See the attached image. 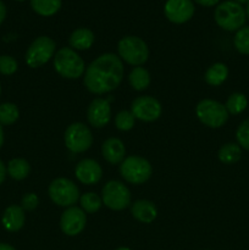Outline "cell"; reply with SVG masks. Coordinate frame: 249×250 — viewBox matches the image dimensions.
<instances>
[{"label": "cell", "mask_w": 249, "mask_h": 250, "mask_svg": "<svg viewBox=\"0 0 249 250\" xmlns=\"http://www.w3.org/2000/svg\"><path fill=\"white\" fill-rule=\"evenodd\" d=\"M39 204V198L36 193H27L23 195L21 202V207L24 211H33L37 209Z\"/></svg>", "instance_id": "1f68e13d"}, {"label": "cell", "mask_w": 249, "mask_h": 250, "mask_svg": "<svg viewBox=\"0 0 249 250\" xmlns=\"http://www.w3.org/2000/svg\"><path fill=\"white\" fill-rule=\"evenodd\" d=\"M102 154L103 158L109 164H112V165L121 164L126 155V148H124V142L115 137L106 139L102 146Z\"/></svg>", "instance_id": "2e32d148"}, {"label": "cell", "mask_w": 249, "mask_h": 250, "mask_svg": "<svg viewBox=\"0 0 249 250\" xmlns=\"http://www.w3.org/2000/svg\"><path fill=\"white\" fill-rule=\"evenodd\" d=\"M131 214L137 221L142 224H150L158 216V209L150 200L141 199L132 204Z\"/></svg>", "instance_id": "ac0fdd59"}, {"label": "cell", "mask_w": 249, "mask_h": 250, "mask_svg": "<svg viewBox=\"0 0 249 250\" xmlns=\"http://www.w3.org/2000/svg\"><path fill=\"white\" fill-rule=\"evenodd\" d=\"M215 22L225 31H238L244 27L247 20L246 9L233 0H227L216 6L214 12Z\"/></svg>", "instance_id": "7a4b0ae2"}, {"label": "cell", "mask_w": 249, "mask_h": 250, "mask_svg": "<svg viewBox=\"0 0 249 250\" xmlns=\"http://www.w3.org/2000/svg\"><path fill=\"white\" fill-rule=\"evenodd\" d=\"M56 44L50 37L42 36L32 42L26 51V63L32 68L45 65L51 58H54Z\"/></svg>", "instance_id": "ba28073f"}, {"label": "cell", "mask_w": 249, "mask_h": 250, "mask_svg": "<svg viewBox=\"0 0 249 250\" xmlns=\"http://www.w3.org/2000/svg\"><path fill=\"white\" fill-rule=\"evenodd\" d=\"M15 1H24V0H15Z\"/></svg>", "instance_id": "60d3db41"}, {"label": "cell", "mask_w": 249, "mask_h": 250, "mask_svg": "<svg viewBox=\"0 0 249 250\" xmlns=\"http://www.w3.org/2000/svg\"><path fill=\"white\" fill-rule=\"evenodd\" d=\"M6 175H7L6 166H5V164L2 163L1 160H0V185H1V183L5 181V178H6Z\"/></svg>", "instance_id": "836d02e7"}, {"label": "cell", "mask_w": 249, "mask_h": 250, "mask_svg": "<svg viewBox=\"0 0 249 250\" xmlns=\"http://www.w3.org/2000/svg\"><path fill=\"white\" fill-rule=\"evenodd\" d=\"M0 95H1V85H0Z\"/></svg>", "instance_id": "b9f144b4"}, {"label": "cell", "mask_w": 249, "mask_h": 250, "mask_svg": "<svg viewBox=\"0 0 249 250\" xmlns=\"http://www.w3.org/2000/svg\"><path fill=\"white\" fill-rule=\"evenodd\" d=\"M19 107L12 103H4L0 105V124L1 126H10L19 120Z\"/></svg>", "instance_id": "484cf974"}, {"label": "cell", "mask_w": 249, "mask_h": 250, "mask_svg": "<svg viewBox=\"0 0 249 250\" xmlns=\"http://www.w3.org/2000/svg\"><path fill=\"white\" fill-rule=\"evenodd\" d=\"M116 250H131V249L126 248V247H121V248H117Z\"/></svg>", "instance_id": "ab89813d"}, {"label": "cell", "mask_w": 249, "mask_h": 250, "mask_svg": "<svg viewBox=\"0 0 249 250\" xmlns=\"http://www.w3.org/2000/svg\"><path fill=\"white\" fill-rule=\"evenodd\" d=\"M131 112L133 114L134 119L144 122H153L161 116L163 107H161L160 102L154 97L143 95V97L136 98L132 102Z\"/></svg>", "instance_id": "8fae6325"}, {"label": "cell", "mask_w": 249, "mask_h": 250, "mask_svg": "<svg viewBox=\"0 0 249 250\" xmlns=\"http://www.w3.org/2000/svg\"><path fill=\"white\" fill-rule=\"evenodd\" d=\"M124 78V63L111 53L98 56L87 67L83 77L85 88L93 94H105L116 89Z\"/></svg>", "instance_id": "6da1fadb"}, {"label": "cell", "mask_w": 249, "mask_h": 250, "mask_svg": "<svg viewBox=\"0 0 249 250\" xmlns=\"http://www.w3.org/2000/svg\"><path fill=\"white\" fill-rule=\"evenodd\" d=\"M103 204L115 211H121L131 204V192L120 181H109L102 190Z\"/></svg>", "instance_id": "9c48e42d"}, {"label": "cell", "mask_w": 249, "mask_h": 250, "mask_svg": "<svg viewBox=\"0 0 249 250\" xmlns=\"http://www.w3.org/2000/svg\"><path fill=\"white\" fill-rule=\"evenodd\" d=\"M197 4L202 5V6H207V7H210V6H214V5L219 4L220 0H194Z\"/></svg>", "instance_id": "d6a6232c"}, {"label": "cell", "mask_w": 249, "mask_h": 250, "mask_svg": "<svg viewBox=\"0 0 249 250\" xmlns=\"http://www.w3.org/2000/svg\"><path fill=\"white\" fill-rule=\"evenodd\" d=\"M0 250H16V249L7 243H0Z\"/></svg>", "instance_id": "d590c367"}, {"label": "cell", "mask_w": 249, "mask_h": 250, "mask_svg": "<svg viewBox=\"0 0 249 250\" xmlns=\"http://www.w3.org/2000/svg\"><path fill=\"white\" fill-rule=\"evenodd\" d=\"M195 114L199 121L210 128H220L228 120L225 105L212 99H203L198 103L195 107Z\"/></svg>", "instance_id": "8992f818"}, {"label": "cell", "mask_w": 249, "mask_h": 250, "mask_svg": "<svg viewBox=\"0 0 249 250\" xmlns=\"http://www.w3.org/2000/svg\"><path fill=\"white\" fill-rule=\"evenodd\" d=\"M233 1H236V2H238V4H244V2H248L249 0H233Z\"/></svg>", "instance_id": "74e56055"}, {"label": "cell", "mask_w": 249, "mask_h": 250, "mask_svg": "<svg viewBox=\"0 0 249 250\" xmlns=\"http://www.w3.org/2000/svg\"><path fill=\"white\" fill-rule=\"evenodd\" d=\"M7 175L16 181H22L31 172V166L28 161L22 158H15L7 164Z\"/></svg>", "instance_id": "44dd1931"}, {"label": "cell", "mask_w": 249, "mask_h": 250, "mask_svg": "<svg viewBox=\"0 0 249 250\" xmlns=\"http://www.w3.org/2000/svg\"><path fill=\"white\" fill-rule=\"evenodd\" d=\"M233 45L238 53L249 55V26L242 27L236 32L233 38Z\"/></svg>", "instance_id": "83f0119b"}, {"label": "cell", "mask_w": 249, "mask_h": 250, "mask_svg": "<svg viewBox=\"0 0 249 250\" xmlns=\"http://www.w3.org/2000/svg\"><path fill=\"white\" fill-rule=\"evenodd\" d=\"M248 106V99L243 93H232L226 100V107L227 112L229 115H239L244 111Z\"/></svg>", "instance_id": "d4e9b609"}, {"label": "cell", "mask_w": 249, "mask_h": 250, "mask_svg": "<svg viewBox=\"0 0 249 250\" xmlns=\"http://www.w3.org/2000/svg\"><path fill=\"white\" fill-rule=\"evenodd\" d=\"M228 77V67L222 62H216L205 71V82L212 87H219Z\"/></svg>", "instance_id": "ffe728a7"}, {"label": "cell", "mask_w": 249, "mask_h": 250, "mask_svg": "<svg viewBox=\"0 0 249 250\" xmlns=\"http://www.w3.org/2000/svg\"><path fill=\"white\" fill-rule=\"evenodd\" d=\"M26 221V215L22 207L10 205L5 209L1 217V224L4 229L9 232H17L23 227Z\"/></svg>", "instance_id": "e0dca14e"}, {"label": "cell", "mask_w": 249, "mask_h": 250, "mask_svg": "<svg viewBox=\"0 0 249 250\" xmlns=\"http://www.w3.org/2000/svg\"><path fill=\"white\" fill-rule=\"evenodd\" d=\"M246 12H247V17L249 19V1L247 2V9H246Z\"/></svg>", "instance_id": "f35d334b"}, {"label": "cell", "mask_w": 249, "mask_h": 250, "mask_svg": "<svg viewBox=\"0 0 249 250\" xmlns=\"http://www.w3.org/2000/svg\"><path fill=\"white\" fill-rule=\"evenodd\" d=\"M75 175L81 183L87 186L95 185L102 180V166L93 159H83L76 165Z\"/></svg>", "instance_id": "9a60e30c"}, {"label": "cell", "mask_w": 249, "mask_h": 250, "mask_svg": "<svg viewBox=\"0 0 249 250\" xmlns=\"http://www.w3.org/2000/svg\"><path fill=\"white\" fill-rule=\"evenodd\" d=\"M94 39V33L90 29L81 27L71 33L68 43H70L71 48L76 49V50H87L93 45Z\"/></svg>", "instance_id": "d6986e66"}, {"label": "cell", "mask_w": 249, "mask_h": 250, "mask_svg": "<svg viewBox=\"0 0 249 250\" xmlns=\"http://www.w3.org/2000/svg\"><path fill=\"white\" fill-rule=\"evenodd\" d=\"M2 144H4V129H2L1 124H0V149H1Z\"/></svg>", "instance_id": "8d00e7d4"}, {"label": "cell", "mask_w": 249, "mask_h": 250, "mask_svg": "<svg viewBox=\"0 0 249 250\" xmlns=\"http://www.w3.org/2000/svg\"><path fill=\"white\" fill-rule=\"evenodd\" d=\"M236 139L237 144L242 149L249 150V117L238 126L236 131Z\"/></svg>", "instance_id": "f546056e"}, {"label": "cell", "mask_w": 249, "mask_h": 250, "mask_svg": "<svg viewBox=\"0 0 249 250\" xmlns=\"http://www.w3.org/2000/svg\"><path fill=\"white\" fill-rule=\"evenodd\" d=\"M134 116L131 111H120L115 117V126L120 131H129L134 126Z\"/></svg>", "instance_id": "f1b7e54d"}, {"label": "cell", "mask_w": 249, "mask_h": 250, "mask_svg": "<svg viewBox=\"0 0 249 250\" xmlns=\"http://www.w3.org/2000/svg\"><path fill=\"white\" fill-rule=\"evenodd\" d=\"M88 122L95 128L105 127L111 119V107L107 99L97 98L88 106L87 111Z\"/></svg>", "instance_id": "5bb4252c"}, {"label": "cell", "mask_w": 249, "mask_h": 250, "mask_svg": "<svg viewBox=\"0 0 249 250\" xmlns=\"http://www.w3.org/2000/svg\"><path fill=\"white\" fill-rule=\"evenodd\" d=\"M31 6L36 14L49 17L61 9V0H31Z\"/></svg>", "instance_id": "cb8c5ba5"}, {"label": "cell", "mask_w": 249, "mask_h": 250, "mask_svg": "<svg viewBox=\"0 0 249 250\" xmlns=\"http://www.w3.org/2000/svg\"><path fill=\"white\" fill-rule=\"evenodd\" d=\"M85 224H87V216L81 208L70 207L61 215L60 227L66 236L80 234L84 229Z\"/></svg>", "instance_id": "4fadbf2b"}, {"label": "cell", "mask_w": 249, "mask_h": 250, "mask_svg": "<svg viewBox=\"0 0 249 250\" xmlns=\"http://www.w3.org/2000/svg\"><path fill=\"white\" fill-rule=\"evenodd\" d=\"M49 197L54 204L59 207L70 208L80 199V190L71 180L65 177L55 178L49 185Z\"/></svg>", "instance_id": "52a82bcc"}, {"label": "cell", "mask_w": 249, "mask_h": 250, "mask_svg": "<svg viewBox=\"0 0 249 250\" xmlns=\"http://www.w3.org/2000/svg\"><path fill=\"white\" fill-rule=\"evenodd\" d=\"M195 11L192 0H167L164 6L166 19L176 24H182L189 21Z\"/></svg>", "instance_id": "7c38bea8"}, {"label": "cell", "mask_w": 249, "mask_h": 250, "mask_svg": "<svg viewBox=\"0 0 249 250\" xmlns=\"http://www.w3.org/2000/svg\"><path fill=\"white\" fill-rule=\"evenodd\" d=\"M54 68L63 78L77 80L85 72L83 59L71 48H61L54 55Z\"/></svg>", "instance_id": "3957f363"}, {"label": "cell", "mask_w": 249, "mask_h": 250, "mask_svg": "<svg viewBox=\"0 0 249 250\" xmlns=\"http://www.w3.org/2000/svg\"><path fill=\"white\" fill-rule=\"evenodd\" d=\"M80 202L81 209L84 212H88V214H94V212H97L103 205L102 198L92 192L83 194L82 197L80 198Z\"/></svg>", "instance_id": "4316f807"}, {"label": "cell", "mask_w": 249, "mask_h": 250, "mask_svg": "<svg viewBox=\"0 0 249 250\" xmlns=\"http://www.w3.org/2000/svg\"><path fill=\"white\" fill-rule=\"evenodd\" d=\"M66 148L75 154L84 153L92 146L93 134L82 122H75L66 128L63 134Z\"/></svg>", "instance_id": "30bf717a"}, {"label": "cell", "mask_w": 249, "mask_h": 250, "mask_svg": "<svg viewBox=\"0 0 249 250\" xmlns=\"http://www.w3.org/2000/svg\"><path fill=\"white\" fill-rule=\"evenodd\" d=\"M242 156V148L237 143H226L219 149L217 158L222 164L232 165L239 161Z\"/></svg>", "instance_id": "603a6c76"}, {"label": "cell", "mask_w": 249, "mask_h": 250, "mask_svg": "<svg viewBox=\"0 0 249 250\" xmlns=\"http://www.w3.org/2000/svg\"><path fill=\"white\" fill-rule=\"evenodd\" d=\"M117 51L120 58L132 66L143 65L149 58L148 45L139 37H124L117 44Z\"/></svg>", "instance_id": "277c9868"}, {"label": "cell", "mask_w": 249, "mask_h": 250, "mask_svg": "<svg viewBox=\"0 0 249 250\" xmlns=\"http://www.w3.org/2000/svg\"><path fill=\"white\" fill-rule=\"evenodd\" d=\"M120 173L122 178L132 185H142L151 177L153 167L146 159L132 155L124 158L120 165Z\"/></svg>", "instance_id": "5b68a950"}, {"label": "cell", "mask_w": 249, "mask_h": 250, "mask_svg": "<svg viewBox=\"0 0 249 250\" xmlns=\"http://www.w3.org/2000/svg\"><path fill=\"white\" fill-rule=\"evenodd\" d=\"M5 17H6V6L2 2V0H0V24L4 22Z\"/></svg>", "instance_id": "e575fe53"}, {"label": "cell", "mask_w": 249, "mask_h": 250, "mask_svg": "<svg viewBox=\"0 0 249 250\" xmlns=\"http://www.w3.org/2000/svg\"><path fill=\"white\" fill-rule=\"evenodd\" d=\"M128 82L134 90L141 92V90L146 89L150 84V75H149L148 70H145L144 67L136 66L129 73Z\"/></svg>", "instance_id": "7402d4cb"}, {"label": "cell", "mask_w": 249, "mask_h": 250, "mask_svg": "<svg viewBox=\"0 0 249 250\" xmlns=\"http://www.w3.org/2000/svg\"><path fill=\"white\" fill-rule=\"evenodd\" d=\"M19 68L16 59L10 55H0V73L4 76H11Z\"/></svg>", "instance_id": "4dcf8cb0"}]
</instances>
